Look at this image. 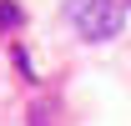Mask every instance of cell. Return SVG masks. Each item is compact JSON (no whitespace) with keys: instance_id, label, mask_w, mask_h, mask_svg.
<instances>
[{"instance_id":"cell-1","label":"cell","mask_w":131,"mask_h":126,"mask_svg":"<svg viewBox=\"0 0 131 126\" xmlns=\"http://www.w3.org/2000/svg\"><path fill=\"white\" fill-rule=\"evenodd\" d=\"M66 20H71L76 35L91 40V46H106V40L121 35V5H116V0H71V5H66Z\"/></svg>"},{"instance_id":"cell-2","label":"cell","mask_w":131,"mask_h":126,"mask_svg":"<svg viewBox=\"0 0 131 126\" xmlns=\"http://www.w3.org/2000/svg\"><path fill=\"white\" fill-rule=\"evenodd\" d=\"M30 126H56V101H35L30 106Z\"/></svg>"},{"instance_id":"cell-3","label":"cell","mask_w":131,"mask_h":126,"mask_svg":"<svg viewBox=\"0 0 131 126\" xmlns=\"http://www.w3.org/2000/svg\"><path fill=\"white\" fill-rule=\"evenodd\" d=\"M20 20H25V15H20V5H10V0H0V30H15Z\"/></svg>"}]
</instances>
